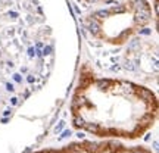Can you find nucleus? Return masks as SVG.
Returning <instances> with one entry per match:
<instances>
[{
  "label": "nucleus",
  "instance_id": "obj_1",
  "mask_svg": "<svg viewBox=\"0 0 159 153\" xmlns=\"http://www.w3.org/2000/svg\"><path fill=\"white\" fill-rule=\"evenodd\" d=\"M55 44L35 0H0V131L46 90L55 69Z\"/></svg>",
  "mask_w": 159,
  "mask_h": 153
},
{
  "label": "nucleus",
  "instance_id": "obj_2",
  "mask_svg": "<svg viewBox=\"0 0 159 153\" xmlns=\"http://www.w3.org/2000/svg\"><path fill=\"white\" fill-rule=\"evenodd\" d=\"M69 110L72 125L81 131L103 138L136 140L153 127L158 99L152 90L137 83L99 77L84 65Z\"/></svg>",
  "mask_w": 159,
  "mask_h": 153
},
{
  "label": "nucleus",
  "instance_id": "obj_3",
  "mask_svg": "<svg viewBox=\"0 0 159 153\" xmlns=\"http://www.w3.org/2000/svg\"><path fill=\"white\" fill-rule=\"evenodd\" d=\"M150 21V7L144 0H131L121 6H111L90 18L93 37L111 44H122Z\"/></svg>",
  "mask_w": 159,
  "mask_h": 153
},
{
  "label": "nucleus",
  "instance_id": "obj_4",
  "mask_svg": "<svg viewBox=\"0 0 159 153\" xmlns=\"http://www.w3.org/2000/svg\"><path fill=\"white\" fill-rule=\"evenodd\" d=\"M34 153H152L142 146H125L118 142H78L62 147L43 149Z\"/></svg>",
  "mask_w": 159,
  "mask_h": 153
}]
</instances>
